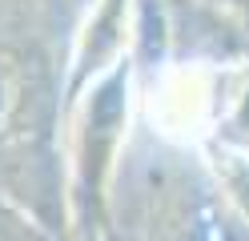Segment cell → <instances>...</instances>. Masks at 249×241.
<instances>
[{"label":"cell","instance_id":"cell-1","mask_svg":"<svg viewBox=\"0 0 249 241\" xmlns=\"http://www.w3.org/2000/svg\"><path fill=\"white\" fill-rule=\"evenodd\" d=\"M124 125H129V64L117 60L108 73L89 80L85 105H81V133H76V173L89 193H101L113 161L121 153Z\"/></svg>","mask_w":249,"mask_h":241},{"label":"cell","instance_id":"cell-2","mask_svg":"<svg viewBox=\"0 0 249 241\" xmlns=\"http://www.w3.org/2000/svg\"><path fill=\"white\" fill-rule=\"evenodd\" d=\"M213 173H217V185H221L225 201L249 221V149L221 141L213 149Z\"/></svg>","mask_w":249,"mask_h":241},{"label":"cell","instance_id":"cell-3","mask_svg":"<svg viewBox=\"0 0 249 241\" xmlns=\"http://www.w3.org/2000/svg\"><path fill=\"white\" fill-rule=\"evenodd\" d=\"M24 105H28V76H24V64H20L17 56L0 53V141H4L12 129L20 125Z\"/></svg>","mask_w":249,"mask_h":241},{"label":"cell","instance_id":"cell-4","mask_svg":"<svg viewBox=\"0 0 249 241\" xmlns=\"http://www.w3.org/2000/svg\"><path fill=\"white\" fill-rule=\"evenodd\" d=\"M0 241H36V233L12 213V209H0Z\"/></svg>","mask_w":249,"mask_h":241}]
</instances>
